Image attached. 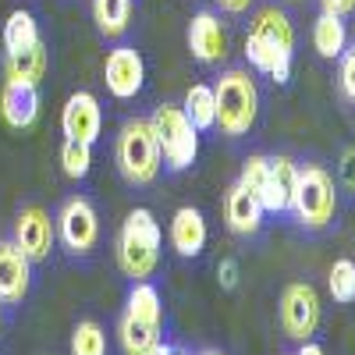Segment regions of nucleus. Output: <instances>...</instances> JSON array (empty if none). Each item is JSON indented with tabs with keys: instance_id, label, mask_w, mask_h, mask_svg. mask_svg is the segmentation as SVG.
Instances as JSON below:
<instances>
[{
	"instance_id": "10",
	"label": "nucleus",
	"mask_w": 355,
	"mask_h": 355,
	"mask_svg": "<svg viewBox=\"0 0 355 355\" xmlns=\"http://www.w3.org/2000/svg\"><path fill=\"white\" fill-rule=\"evenodd\" d=\"M61 128L68 139L93 146L100 139V128H103V114H100L96 96L93 93H71L64 103V114H61Z\"/></svg>"
},
{
	"instance_id": "30",
	"label": "nucleus",
	"mask_w": 355,
	"mask_h": 355,
	"mask_svg": "<svg viewBox=\"0 0 355 355\" xmlns=\"http://www.w3.org/2000/svg\"><path fill=\"white\" fill-rule=\"evenodd\" d=\"M338 78H341V93L355 103V46L341 53V71H338Z\"/></svg>"
},
{
	"instance_id": "20",
	"label": "nucleus",
	"mask_w": 355,
	"mask_h": 355,
	"mask_svg": "<svg viewBox=\"0 0 355 355\" xmlns=\"http://www.w3.org/2000/svg\"><path fill=\"white\" fill-rule=\"evenodd\" d=\"M245 57H249V64L263 75H270L274 82H288L291 78V53L284 50H274L270 43H263L256 36L245 40Z\"/></svg>"
},
{
	"instance_id": "32",
	"label": "nucleus",
	"mask_w": 355,
	"mask_h": 355,
	"mask_svg": "<svg viewBox=\"0 0 355 355\" xmlns=\"http://www.w3.org/2000/svg\"><path fill=\"white\" fill-rule=\"evenodd\" d=\"M341 182L355 192V146H348V150L341 153Z\"/></svg>"
},
{
	"instance_id": "5",
	"label": "nucleus",
	"mask_w": 355,
	"mask_h": 355,
	"mask_svg": "<svg viewBox=\"0 0 355 355\" xmlns=\"http://www.w3.org/2000/svg\"><path fill=\"white\" fill-rule=\"evenodd\" d=\"M153 125V135H157V146H160V160L171 167V171H185L196 164V153H199V132L196 125L185 117L182 107L174 103H164L153 110L150 117Z\"/></svg>"
},
{
	"instance_id": "38",
	"label": "nucleus",
	"mask_w": 355,
	"mask_h": 355,
	"mask_svg": "<svg viewBox=\"0 0 355 355\" xmlns=\"http://www.w3.org/2000/svg\"><path fill=\"white\" fill-rule=\"evenodd\" d=\"M288 4H306V0H288Z\"/></svg>"
},
{
	"instance_id": "26",
	"label": "nucleus",
	"mask_w": 355,
	"mask_h": 355,
	"mask_svg": "<svg viewBox=\"0 0 355 355\" xmlns=\"http://www.w3.org/2000/svg\"><path fill=\"white\" fill-rule=\"evenodd\" d=\"M71 355H107V334L100 323L82 320L71 331Z\"/></svg>"
},
{
	"instance_id": "35",
	"label": "nucleus",
	"mask_w": 355,
	"mask_h": 355,
	"mask_svg": "<svg viewBox=\"0 0 355 355\" xmlns=\"http://www.w3.org/2000/svg\"><path fill=\"white\" fill-rule=\"evenodd\" d=\"M299 355H327L320 345H313V341H302V348H299Z\"/></svg>"
},
{
	"instance_id": "18",
	"label": "nucleus",
	"mask_w": 355,
	"mask_h": 355,
	"mask_svg": "<svg viewBox=\"0 0 355 355\" xmlns=\"http://www.w3.org/2000/svg\"><path fill=\"white\" fill-rule=\"evenodd\" d=\"M46 64H50V57H46V46L40 40L36 46H28L21 53H8L4 75H8V82H25V85H36L40 89V82L46 75Z\"/></svg>"
},
{
	"instance_id": "34",
	"label": "nucleus",
	"mask_w": 355,
	"mask_h": 355,
	"mask_svg": "<svg viewBox=\"0 0 355 355\" xmlns=\"http://www.w3.org/2000/svg\"><path fill=\"white\" fill-rule=\"evenodd\" d=\"M217 4H220V11H227V15H245L252 0H217Z\"/></svg>"
},
{
	"instance_id": "39",
	"label": "nucleus",
	"mask_w": 355,
	"mask_h": 355,
	"mask_svg": "<svg viewBox=\"0 0 355 355\" xmlns=\"http://www.w3.org/2000/svg\"><path fill=\"white\" fill-rule=\"evenodd\" d=\"M202 355H220V352H202Z\"/></svg>"
},
{
	"instance_id": "8",
	"label": "nucleus",
	"mask_w": 355,
	"mask_h": 355,
	"mask_svg": "<svg viewBox=\"0 0 355 355\" xmlns=\"http://www.w3.org/2000/svg\"><path fill=\"white\" fill-rule=\"evenodd\" d=\"M53 242H57V220H50L46 210H40V206H25V210L15 217V245L33 263L50 259Z\"/></svg>"
},
{
	"instance_id": "1",
	"label": "nucleus",
	"mask_w": 355,
	"mask_h": 355,
	"mask_svg": "<svg viewBox=\"0 0 355 355\" xmlns=\"http://www.w3.org/2000/svg\"><path fill=\"white\" fill-rule=\"evenodd\" d=\"M214 103H217V125L227 139H242L252 132L256 114H259V89L249 71L227 68L214 85Z\"/></svg>"
},
{
	"instance_id": "9",
	"label": "nucleus",
	"mask_w": 355,
	"mask_h": 355,
	"mask_svg": "<svg viewBox=\"0 0 355 355\" xmlns=\"http://www.w3.org/2000/svg\"><path fill=\"white\" fill-rule=\"evenodd\" d=\"M103 82L110 89V96L117 100H132L139 96V89L146 82V64L135 46H114L107 53V64H103Z\"/></svg>"
},
{
	"instance_id": "17",
	"label": "nucleus",
	"mask_w": 355,
	"mask_h": 355,
	"mask_svg": "<svg viewBox=\"0 0 355 355\" xmlns=\"http://www.w3.org/2000/svg\"><path fill=\"white\" fill-rule=\"evenodd\" d=\"M249 36H256V40H263V43H270L274 50H284V53L295 50V28H291L288 15L277 11V8L256 11V18L249 21Z\"/></svg>"
},
{
	"instance_id": "11",
	"label": "nucleus",
	"mask_w": 355,
	"mask_h": 355,
	"mask_svg": "<svg viewBox=\"0 0 355 355\" xmlns=\"http://www.w3.org/2000/svg\"><path fill=\"white\" fill-rule=\"evenodd\" d=\"M28 281H33V259L15 245V239L0 242V299L18 306L28 295Z\"/></svg>"
},
{
	"instance_id": "29",
	"label": "nucleus",
	"mask_w": 355,
	"mask_h": 355,
	"mask_svg": "<svg viewBox=\"0 0 355 355\" xmlns=\"http://www.w3.org/2000/svg\"><path fill=\"white\" fill-rule=\"evenodd\" d=\"M266 174H270V157L263 153H252L245 164H242V174H239V185L249 189L252 196H259V189L266 185Z\"/></svg>"
},
{
	"instance_id": "2",
	"label": "nucleus",
	"mask_w": 355,
	"mask_h": 355,
	"mask_svg": "<svg viewBox=\"0 0 355 355\" xmlns=\"http://www.w3.org/2000/svg\"><path fill=\"white\" fill-rule=\"evenodd\" d=\"M160 263V224L150 210H132L117 234V266L132 277L146 281Z\"/></svg>"
},
{
	"instance_id": "3",
	"label": "nucleus",
	"mask_w": 355,
	"mask_h": 355,
	"mask_svg": "<svg viewBox=\"0 0 355 355\" xmlns=\"http://www.w3.org/2000/svg\"><path fill=\"white\" fill-rule=\"evenodd\" d=\"M288 210L295 214L302 227L309 231H320L327 227L338 214V189H334V178L309 164V167H299V182H295V192H291V202Z\"/></svg>"
},
{
	"instance_id": "27",
	"label": "nucleus",
	"mask_w": 355,
	"mask_h": 355,
	"mask_svg": "<svg viewBox=\"0 0 355 355\" xmlns=\"http://www.w3.org/2000/svg\"><path fill=\"white\" fill-rule=\"evenodd\" d=\"M61 167H64L68 178H75V182L85 178L89 167H93V146L78 142V139H64V146H61Z\"/></svg>"
},
{
	"instance_id": "25",
	"label": "nucleus",
	"mask_w": 355,
	"mask_h": 355,
	"mask_svg": "<svg viewBox=\"0 0 355 355\" xmlns=\"http://www.w3.org/2000/svg\"><path fill=\"white\" fill-rule=\"evenodd\" d=\"M40 43V25L28 11H15L8 21H4V50L8 53H21L28 46Z\"/></svg>"
},
{
	"instance_id": "6",
	"label": "nucleus",
	"mask_w": 355,
	"mask_h": 355,
	"mask_svg": "<svg viewBox=\"0 0 355 355\" xmlns=\"http://www.w3.org/2000/svg\"><path fill=\"white\" fill-rule=\"evenodd\" d=\"M320 295L313 284L295 281L281 295V331L291 341H309L320 327Z\"/></svg>"
},
{
	"instance_id": "16",
	"label": "nucleus",
	"mask_w": 355,
	"mask_h": 355,
	"mask_svg": "<svg viewBox=\"0 0 355 355\" xmlns=\"http://www.w3.org/2000/svg\"><path fill=\"white\" fill-rule=\"evenodd\" d=\"M263 214L266 210L259 206V199L249 189H242V185H234L227 192V199H224V220H227V227L234 234H256L259 224H263Z\"/></svg>"
},
{
	"instance_id": "37",
	"label": "nucleus",
	"mask_w": 355,
	"mask_h": 355,
	"mask_svg": "<svg viewBox=\"0 0 355 355\" xmlns=\"http://www.w3.org/2000/svg\"><path fill=\"white\" fill-rule=\"evenodd\" d=\"M0 327H4V299H0Z\"/></svg>"
},
{
	"instance_id": "4",
	"label": "nucleus",
	"mask_w": 355,
	"mask_h": 355,
	"mask_svg": "<svg viewBox=\"0 0 355 355\" xmlns=\"http://www.w3.org/2000/svg\"><path fill=\"white\" fill-rule=\"evenodd\" d=\"M117 167H121V174L128 178L132 185H150L157 182V174L164 167L160 160V146H157V135H153V125L146 121V117H135V121H128L121 128V135H117Z\"/></svg>"
},
{
	"instance_id": "7",
	"label": "nucleus",
	"mask_w": 355,
	"mask_h": 355,
	"mask_svg": "<svg viewBox=\"0 0 355 355\" xmlns=\"http://www.w3.org/2000/svg\"><path fill=\"white\" fill-rule=\"evenodd\" d=\"M57 234H61V242L68 252L75 256H89L100 242V217L93 210V202L75 196L61 206V214H57Z\"/></svg>"
},
{
	"instance_id": "22",
	"label": "nucleus",
	"mask_w": 355,
	"mask_h": 355,
	"mask_svg": "<svg viewBox=\"0 0 355 355\" xmlns=\"http://www.w3.org/2000/svg\"><path fill=\"white\" fill-rule=\"evenodd\" d=\"M93 18H96L100 36L107 40L125 36V28L132 21V0H93Z\"/></svg>"
},
{
	"instance_id": "13",
	"label": "nucleus",
	"mask_w": 355,
	"mask_h": 355,
	"mask_svg": "<svg viewBox=\"0 0 355 355\" xmlns=\"http://www.w3.org/2000/svg\"><path fill=\"white\" fill-rule=\"evenodd\" d=\"M295 182H299V164L291 157H270V174H266V185L256 196L259 206L266 214H284L295 192Z\"/></svg>"
},
{
	"instance_id": "15",
	"label": "nucleus",
	"mask_w": 355,
	"mask_h": 355,
	"mask_svg": "<svg viewBox=\"0 0 355 355\" xmlns=\"http://www.w3.org/2000/svg\"><path fill=\"white\" fill-rule=\"evenodd\" d=\"M171 245L178 256H185V259H196L206 245V220L202 214L196 210V206H182V210L174 214L171 220Z\"/></svg>"
},
{
	"instance_id": "36",
	"label": "nucleus",
	"mask_w": 355,
	"mask_h": 355,
	"mask_svg": "<svg viewBox=\"0 0 355 355\" xmlns=\"http://www.w3.org/2000/svg\"><path fill=\"white\" fill-rule=\"evenodd\" d=\"M153 355H182V352H174V348H167V345H164V341H160V345H157V348H153Z\"/></svg>"
},
{
	"instance_id": "24",
	"label": "nucleus",
	"mask_w": 355,
	"mask_h": 355,
	"mask_svg": "<svg viewBox=\"0 0 355 355\" xmlns=\"http://www.w3.org/2000/svg\"><path fill=\"white\" fill-rule=\"evenodd\" d=\"M185 117L196 125V132H206L217 125V103H214V85H192L185 93V103H182Z\"/></svg>"
},
{
	"instance_id": "23",
	"label": "nucleus",
	"mask_w": 355,
	"mask_h": 355,
	"mask_svg": "<svg viewBox=\"0 0 355 355\" xmlns=\"http://www.w3.org/2000/svg\"><path fill=\"white\" fill-rule=\"evenodd\" d=\"M128 316L142 320V323H153V327H160L164 323V306H160V291L150 284V281H135V288L128 291V302H125Z\"/></svg>"
},
{
	"instance_id": "21",
	"label": "nucleus",
	"mask_w": 355,
	"mask_h": 355,
	"mask_svg": "<svg viewBox=\"0 0 355 355\" xmlns=\"http://www.w3.org/2000/svg\"><path fill=\"white\" fill-rule=\"evenodd\" d=\"M117 338H121L125 355H153V348L160 345V327L153 323H142L135 316H121V327H117Z\"/></svg>"
},
{
	"instance_id": "19",
	"label": "nucleus",
	"mask_w": 355,
	"mask_h": 355,
	"mask_svg": "<svg viewBox=\"0 0 355 355\" xmlns=\"http://www.w3.org/2000/svg\"><path fill=\"white\" fill-rule=\"evenodd\" d=\"M313 46L323 61H338V57L348 50V28H345V18L323 11L313 25Z\"/></svg>"
},
{
	"instance_id": "28",
	"label": "nucleus",
	"mask_w": 355,
	"mask_h": 355,
	"mask_svg": "<svg viewBox=\"0 0 355 355\" xmlns=\"http://www.w3.org/2000/svg\"><path fill=\"white\" fill-rule=\"evenodd\" d=\"M327 284H331L334 302H341V306L355 302V259H338V263L331 266Z\"/></svg>"
},
{
	"instance_id": "12",
	"label": "nucleus",
	"mask_w": 355,
	"mask_h": 355,
	"mask_svg": "<svg viewBox=\"0 0 355 355\" xmlns=\"http://www.w3.org/2000/svg\"><path fill=\"white\" fill-rule=\"evenodd\" d=\"M189 50L199 64H217L224 61V53H227V33H224V25L217 15L210 11H199L189 25Z\"/></svg>"
},
{
	"instance_id": "14",
	"label": "nucleus",
	"mask_w": 355,
	"mask_h": 355,
	"mask_svg": "<svg viewBox=\"0 0 355 355\" xmlns=\"http://www.w3.org/2000/svg\"><path fill=\"white\" fill-rule=\"evenodd\" d=\"M0 114L11 128H28L40 114V93L36 85L25 82H4V93H0Z\"/></svg>"
},
{
	"instance_id": "31",
	"label": "nucleus",
	"mask_w": 355,
	"mask_h": 355,
	"mask_svg": "<svg viewBox=\"0 0 355 355\" xmlns=\"http://www.w3.org/2000/svg\"><path fill=\"white\" fill-rule=\"evenodd\" d=\"M217 277H220V288L234 291V288H239V263H234V259H220Z\"/></svg>"
},
{
	"instance_id": "33",
	"label": "nucleus",
	"mask_w": 355,
	"mask_h": 355,
	"mask_svg": "<svg viewBox=\"0 0 355 355\" xmlns=\"http://www.w3.org/2000/svg\"><path fill=\"white\" fill-rule=\"evenodd\" d=\"M320 4H323V11H331L338 18H345V15L355 11V0H320Z\"/></svg>"
}]
</instances>
